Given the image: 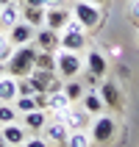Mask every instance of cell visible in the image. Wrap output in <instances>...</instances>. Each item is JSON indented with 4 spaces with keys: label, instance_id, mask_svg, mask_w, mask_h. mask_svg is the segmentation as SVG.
Returning a JSON list of instances; mask_svg holds the SVG:
<instances>
[{
    "label": "cell",
    "instance_id": "6da1fadb",
    "mask_svg": "<svg viewBox=\"0 0 139 147\" xmlns=\"http://www.w3.org/2000/svg\"><path fill=\"white\" fill-rule=\"evenodd\" d=\"M36 67V45H20L11 50V56L6 61V75L11 78H28Z\"/></svg>",
    "mask_w": 139,
    "mask_h": 147
},
{
    "label": "cell",
    "instance_id": "7a4b0ae2",
    "mask_svg": "<svg viewBox=\"0 0 139 147\" xmlns=\"http://www.w3.org/2000/svg\"><path fill=\"white\" fill-rule=\"evenodd\" d=\"M83 45H86L83 25L70 20V22L58 31V50H73V53H78V50H83Z\"/></svg>",
    "mask_w": 139,
    "mask_h": 147
},
{
    "label": "cell",
    "instance_id": "3957f363",
    "mask_svg": "<svg viewBox=\"0 0 139 147\" xmlns=\"http://www.w3.org/2000/svg\"><path fill=\"white\" fill-rule=\"evenodd\" d=\"M73 20L83 25V31H89V28H98V25H100L103 14H100V8L95 6V3L81 0V3H75V8H73Z\"/></svg>",
    "mask_w": 139,
    "mask_h": 147
},
{
    "label": "cell",
    "instance_id": "277c9868",
    "mask_svg": "<svg viewBox=\"0 0 139 147\" xmlns=\"http://www.w3.org/2000/svg\"><path fill=\"white\" fill-rule=\"evenodd\" d=\"M81 58H78V53H73V50H61V53H56V72L58 78H75V75L81 72Z\"/></svg>",
    "mask_w": 139,
    "mask_h": 147
},
{
    "label": "cell",
    "instance_id": "5b68a950",
    "mask_svg": "<svg viewBox=\"0 0 139 147\" xmlns=\"http://www.w3.org/2000/svg\"><path fill=\"white\" fill-rule=\"evenodd\" d=\"M89 128H92V136H89V139L98 142V144H108V142L114 139V131H117L114 119H111V117H100V114H98V119H95Z\"/></svg>",
    "mask_w": 139,
    "mask_h": 147
},
{
    "label": "cell",
    "instance_id": "8992f818",
    "mask_svg": "<svg viewBox=\"0 0 139 147\" xmlns=\"http://www.w3.org/2000/svg\"><path fill=\"white\" fill-rule=\"evenodd\" d=\"M33 36H36V28L28 25L25 20H20V22H14L11 28H8V39H11L14 47H20V45H31Z\"/></svg>",
    "mask_w": 139,
    "mask_h": 147
},
{
    "label": "cell",
    "instance_id": "52a82bcc",
    "mask_svg": "<svg viewBox=\"0 0 139 147\" xmlns=\"http://www.w3.org/2000/svg\"><path fill=\"white\" fill-rule=\"evenodd\" d=\"M70 20H73V11H67V6H50V8H45V25L53 28V31H61Z\"/></svg>",
    "mask_w": 139,
    "mask_h": 147
},
{
    "label": "cell",
    "instance_id": "ba28073f",
    "mask_svg": "<svg viewBox=\"0 0 139 147\" xmlns=\"http://www.w3.org/2000/svg\"><path fill=\"white\" fill-rule=\"evenodd\" d=\"M89 117H92V114L81 106V108H67L64 114H61V119H64V125L70 128V131H83L86 125H92Z\"/></svg>",
    "mask_w": 139,
    "mask_h": 147
},
{
    "label": "cell",
    "instance_id": "9c48e42d",
    "mask_svg": "<svg viewBox=\"0 0 139 147\" xmlns=\"http://www.w3.org/2000/svg\"><path fill=\"white\" fill-rule=\"evenodd\" d=\"M42 131H45V139H47V144H50V142H53V144H67L70 128L64 125V119H61V117H58V119H53V122L47 119V125H45Z\"/></svg>",
    "mask_w": 139,
    "mask_h": 147
},
{
    "label": "cell",
    "instance_id": "30bf717a",
    "mask_svg": "<svg viewBox=\"0 0 139 147\" xmlns=\"http://www.w3.org/2000/svg\"><path fill=\"white\" fill-rule=\"evenodd\" d=\"M33 42H36V50L56 53V50H58V31H53V28H47V25H42V28H36Z\"/></svg>",
    "mask_w": 139,
    "mask_h": 147
},
{
    "label": "cell",
    "instance_id": "8fae6325",
    "mask_svg": "<svg viewBox=\"0 0 139 147\" xmlns=\"http://www.w3.org/2000/svg\"><path fill=\"white\" fill-rule=\"evenodd\" d=\"M98 94H100V100H103L108 108H120L123 106V94H120V86H117L114 81H103Z\"/></svg>",
    "mask_w": 139,
    "mask_h": 147
},
{
    "label": "cell",
    "instance_id": "7c38bea8",
    "mask_svg": "<svg viewBox=\"0 0 139 147\" xmlns=\"http://www.w3.org/2000/svg\"><path fill=\"white\" fill-rule=\"evenodd\" d=\"M0 133H3V139H6L11 147H20L25 139H28V131H25V125H17V122L0 125Z\"/></svg>",
    "mask_w": 139,
    "mask_h": 147
},
{
    "label": "cell",
    "instance_id": "4fadbf2b",
    "mask_svg": "<svg viewBox=\"0 0 139 147\" xmlns=\"http://www.w3.org/2000/svg\"><path fill=\"white\" fill-rule=\"evenodd\" d=\"M22 125L28 128V131L39 133L45 125H47V114H45V108H33V111H28V114H22Z\"/></svg>",
    "mask_w": 139,
    "mask_h": 147
},
{
    "label": "cell",
    "instance_id": "5bb4252c",
    "mask_svg": "<svg viewBox=\"0 0 139 147\" xmlns=\"http://www.w3.org/2000/svg\"><path fill=\"white\" fill-rule=\"evenodd\" d=\"M20 17H22L28 25H33V28H42L45 25V8L42 6H20Z\"/></svg>",
    "mask_w": 139,
    "mask_h": 147
},
{
    "label": "cell",
    "instance_id": "9a60e30c",
    "mask_svg": "<svg viewBox=\"0 0 139 147\" xmlns=\"http://www.w3.org/2000/svg\"><path fill=\"white\" fill-rule=\"evenodd\" d=\"M47 108H50L56 117H61L67 108H70V97L64 94V89H58V92H47Z\"/></svg>",
    "mask_w": 139,
    "mask_h": 147
},
{
    "label": "cell",
    "instance_id": "2e32d148",
    "mask_svg": "<svg viewBox=\"0 0 139 147\" xmlns=\"http://www.w3.org/2000/svg\"><path fill=\"white\" fill-rule=\"evenodd\" d=\"M20 20H22V17H20V3H8V6H0V28H11V25L14 22H20Z\"/></svg>",
    "mask_w": 139,
    "mask_h": 147
},
{
    "label": "cell",
    "instance_id": "e0dca14e",
    "mask_svg": "<svg viewBox=\"0 0 139 147\" xmlns=\"http://www.w3.org/2000/svg\"><path fill=\"white\" fill-rule=\"evenodd\" d=\"M17 100V78L0 75V103H14Z\"/></svg>",
    "mask_w": 139,
    "mask_h": 147
},
{
    "label": "cell",
    "instance_id": "ac0fdd59",
    "mask_svg": "<svg viewBox=\"0 0 139 147\" xmlns=\"http://www.w3.org/2000/svg\"><path fill=\"white\" fill-rule=\"evenodd\" d=\"M86 69L103 78V75H106V56H103L100 50H89V53H86Z\"/></svg>",
    "mask_w": 139,
    "mask_h": 147
},
{
    "label": "cell",
    "instance_id": "d6986e66",
    "mask_svg": "<svg viewBox=\"0 0 139 147\" xmlns=\"http://www.w3.org/2000/svg\"><path fill=\"white\" fill-rule=\"evenodd\" d=\"M81 106L86 108V111H89V114H103V108H106V103H103V100H100V94L98 92H86V94H83L81 97Z\"/></svg>",
    "mask_w": 139,
    "mask_h": 147
},
{
    "label": "cell",
    "instance_id": "ffe728a7",
    "mask_svg": "<svg viewBox=\"0 0 139 147\" xmlns=\"http://www.w3.org/2000/svg\"><path fill=\"white\" fill-rule=\"evenodd\" d=\"M33 69H47V72H56V53L36 50V67H33Z\"/></svg>",
    "mask_w": 139,
    "mask_h": 147
},
{
    "label": "cell",
    "instance_id": "44dd1931",
    "mask_svg": "<svg viewBox=\"0 0 139 147\" xmlns=\"http://www.w3.org/2000/svg\"><path fill=\"white\" fill-rule=\"evenodd\" d=\"M64 94L70 97V103H81V97H83V83L81 81H64Z\"/></svg>",
    "mask_w": 139,
    "mask_h": 147
},
{
    "label": "cell",
    "instance_id": "7402d4cb",
    "mask_svg": "<svg viewBox=\"0 0 139 147\" xmlns=\"http://www.w3.org/2000/svg\"><path fill=\"white\" fill-rule=\"evenodd\" d=\"M89 136L83 131H70V136H67V144L64 147H89Z\"/></svg>",
    "mask_w": 139,
    "mask_h": 147
},
{
    "label": "cell",
    "instance_id": "603a6c76",
    "mask_svg": "<svg viewBox=\"0 0 139 147\" xmlns=\"http://www.w3.org/2000/svg\"><path fill=\"white\" fill-rule=\"evenodd\" d=\"M17 111L20 114H28V111H33L36 108V103H33V94H17Z\"/></svg>",
    "mask_w": 139,
    "mask_h": 147
},
{
    "label": "cell",
    "instance_id": "cb8c5ba5",
    "mask_svg": "<svg viewBox=\"0 0 139 147\" xmlns=\"http://www.w3.org/2000/svg\"><path fill=\"white\" fill-rule=\"evenodd\" d=\"M8 122H17V111L8 103H0V125H8Z\"/></svg>",
    "mask_w": 139,
    "mask_h": 147
},
{
    "label": "cell",
    "instance_id": "d4e9b609",
    "mask_svg": "<svg viewBox=\"0 0 139 147\" xmlns=\"http://www.w3.org/2000/svg\"><path fill=\"white\" fill-rule=\"evenodd\" d=\"M11 50H14V45H11V39L0 33V61H3V64L8 61V56H11Z\"/></svg>",
    "mask_w": 139,
    "mask_h": 147
},
{
    "label": "cell",
    "instance_id": "484cf974",
    "mask_svg": "<svg viewBox=\"0 0 139 147\" xmlns=\"http://www.w3.org/2000/svg\"><path fill=\"white\" fill-rule=\"evenodd\" d=\"M17 94H33V86L28 78H17Z\"/></svg>",
    "mask_w": 139,
    "mask_h": 147
},
{
    "label": "cell",
    "instance_id": "4316f807",
    "mask_svg": "<svg viewBox=\"0 0 139 147\" xmlns=\"http://www.w3.org/2000/svg\"><path fill=\"white\" fill-rule=\"evenodd\" d=\"M22 147H47V139L36 133V136H31V139H25V142H22Z\"/></svg>",
    "mask_w": 139,
    "mask_h": 147
},
{
    "label": "cell",
    "instance_id": "83f0119b",
    "mask_svg": "<svg viewBox=\"0 0 139 147\" xmlns=\"http://www.w3.org/2000/svg\"><path fill=\"white\" fill-rule=\"evenodd\" d=\"M33 103H36V108L47 111V92H33Z\"/></svg>",
    "mask_w": 139,
    "mask_h": 147
},
{
    "label": "cell",
    "instance_id": "f1b7e54d",
    "mask_svg": "<svg viewBox=\"0 0 139 147\" xmlns=\"http://www.w3.org/2000/svg\"><path fill=\"white\" fill-rule=\"evenodd\" d=\"M98 81H100V75H95V72H89V69H86V72H83V83H86V86H98Z\"/></svg>",
    "mask_w": 139,
    "mask_h": 147
},
{
    "label": "cell",
    "instance_id": "f546056e",
    "mask_svg": "<svg viewBox=\"0 0 139 147\" xmlns=\"http://www.w3.org/2000/svg\"><path fill=\"white\" fill-rule=\"evenodd\" d=\"M128 14H131L134 22H139V0H131V6H128Z\"/></svg>",
    "mask_w": 139,
    "mask_h": 147
},
{
    "label": "cell",
    "instance_id": "4dcf8cb0",
    "mask_svg": "<svg viewBox=\"0 0 139 147\" xmlns=\"http://www.w3.org/2000/svg\"><path fill=\"white\" fill-rule=\"evenodd\" d=\"M67 3H70V0H47V8L50 6H67Z\"/></svg>",
    "mask_w": 139,
    "mask_h": 147
},
{
    "label": "cell",
    "instance_id": "1f68e13d",
    "mask_svg": "<svg viewBox=\"0 0 139 147\" xmlns=\"http://www.w3.org/2000/svg\"><path fill=\"white\" fill-rule=\"evenodd\" d=\"M89 3H95V6H108V0H89Z\"/></svg>",
    "mask_w": 139,
    "mask_h": 147
},
{
    "label": "cell",
    "instance_id": "d6a6232c",
    "mask_svg": "<svg viewBox=\"0 0 139 147\" xmlns=\"http://www.w3.org/2000/svg\"><path fill=\"white\" fill-rule=\"evenodd\" d=\"M0 147H11V144H8L6 139H3V133H0Z\"/></svg>",
    "mask_w": 139,
    "mask_h": 147
},
{
    "label": "cell",
    "instance_id": "836d02e7",
    "mask_svg": "<svg viewBox=\"0 0 139 147\" xmlns=\"http://www.w3.org/2000/svg\"><path fill=\"white\" fill-rule=\"evenodd\" d=\"M0 75H6V64L3 61H0Z\"/></svg>",
    "mask_w": 139,
    "mask_h": 147
},
{
    "label": "cell",
    "instance_id": "e575fe53",
    "mask_svg": "<svg viewBox=\"0 0 139 147\" xmlns=\"http://www.w3.org/2000/svg\"><path fill=\"white\" fill-rule=\"evenodd\" d=\"M8 3H14V0H0V6H8Z\"/></svg>",
    "mask_w": 139,
    "mask_h": 147
}]
</instances>
